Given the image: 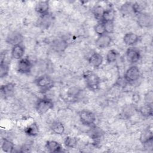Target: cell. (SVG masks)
<instances>
[{
  "mask_svg": "<svg viewBox=\"0 0 153 153\" xmlns=\"http://www.w3.org/2000/svg\"><path fill=\"white\" fill-rule=\"evenodd\" d=\"M83 78L88 89L96 91L99 88L100 79L96 74L92 71H87L83 74Z\"/></svg>",
  "mask_w": 153,
  "mask_h": 153,
  "instance_id": "1",
  "label": "cell"
},
{
  "mask_svg": "<svg viewBox=\"0 0 153 153\" xmlns=\"http://www.w3.org/2000/svg\"><path fill=\"white\" fill-rule=\"evenodd\" d=\"M54 107L53 101L48 97H43L39 99L35 105L36 112L39 115H44L52 109Z\"/></svg>",
  "mask_w": 153,
  "mask_h": 153,
  "instance_id": "2",
  "label": "cell"
},
{
  "mask_svg": "<svg viewBox=\"0 0 153 153\" xmlns=\"http://www.w3.org/2000/svg\"><path fill=\"white\" fill-rule=\"evenodd\" d=\"M36 85L42 91H48L54 85V81L52 78L47 74L38 76L35 80Z\"/></svg>",
  "mask_w": 153,
  "mask_h": 153,
  "instance_id": "3",
  "label": "cell"
},
{
  "mask_svg": "<svg viewBox=\"0 0 153 153\" xmlns=\"http://www.w3.org/2000/svg\"><path fill=\"white\" fill-rule=\"evenodd\" d=\"M140 76L139 69L135 65L131 66L126 71L124 78L128 83H132L137 81Z\"/></svg>",
  "mask_w": 153,
  "mask_h": 153,
  "instance_id": "4",
  "label": "cell"
},
{
  "mask_svg": "<svg viewBox=\"0 0 153 153\" xmlns=\"http://www.w3.org/2000/svg\"><path fill=\"white\" fill-rule=\"evenodd\" d=\"M79 118L81 123L86 126H91L96 121L95 115L90 111L85 109L79 112Z\"/></svg>",
  "mask_w": 153,
  "mask_h": 153,
  "instance_id": "5",
  "label": "cell"
},
{
  "mask_svg": "<svg viewBox=\"0 0 153 153\" xmlns=\"http://www.w3.org/2000/svg\"><path fill=\"white\" fill-rule=\"evenodd\" d=\"M17 71L20 74H29L32 69V64L27 58H22L19 60L17 63Z\"/></svg>",
  "mask_w": 153,
  "mask_h": 153,
  "instance_id": "6",
  "label": "cell"
},
{
  "mask_svg": "<svg viewBox=\"0 0 153 153\" xmlns=\"http://www.w3.org/2000/svg\"><path fill=\"white\" fill-rule=\"evenodd\" d=\"M137 23L140 27H149L152 25V19L149 14L142 12L137 14Z\"/></svg>",
  "mask_w": 153,
  "mask_h": 153,
  "instance_id": "7",
  "label": "cell"
},
{
  "mask_svg": "<svg viewBox=\"0 0 153 153\" xmlns=\"http://www.w3.org/2000/svg\"><path fill=\"white\" fill-rule=\"evenodd\" d=\"M23 41V35L19 32L14 31L10 33L6 38V42L13 46L21 44Z\"/></svg>",
  "mask_w": 153,
  "mask_h": 153,
  "instance_id": "8",
  "label": "cell"
},
{
  "mask_svg": "<svg viewBox=\"0 0 153 153\" xmlns=\"http://www.w3.org/2000/svg\"><path fill=\"white\" fill-rule=\"evenodd\" d=\"M126 56L127 61L131 64H134L140 60V53L137 48L132 47L127 50Z\"/></svg>",
  "mask_w": 153,
  "mask_h": 153,
  "instance_id": "9",
  "label": "cell"
},
{
  "mask_svg": "<svg viewBox=\"0 0 153 153\" xmlns=\"http://www.w3.org/2000/svg\"><path fill=\"white\" fill-rule=\"evenodd\" d=\"M112 41L111 37L109 35V34H104L97 38L95 41L96 46L99 48H105L108 47Z\"/></svg>",
  "mask_w": 153,
  "mask_h": 153,
  "instance_id": "10",
  "label": "cell"
},
{
  "mask_svg": "<svg viewBox=\"0 0 153 153\" xmlns=\"http://www.w3.org/2000/svg\"><path fill=\"white\" fill-rule=\"evenodd\" d=\"M153 140V134L151 129L147 128L143 130L140 136V141L143 145H152Z\"/></svg>",
  "mask_w": 153,
  "mask_h": 153,
  "instance_id": "11",
  "label": "cell"
},
{
  "mask_svg": "<svg viewBox=\"0 0 153 153\" xmlns=\"http://www.w3.org/2000/svg\"><path fill=\"white\" fill-rule=\"evenodd\" d=\"M35 11L41 16L48 14L50 5L48 1H39L35 5Z\"/></svg>",
  "mask_w": 153,
  "mask_h": 153,
  "instance_id": "12",
  "label": "cell"
},
{
  "mask_svg": "<svg viewBox=\"0 0 153 153\" xmlns=\"http://www.w3.org/2000/svg\"><path fill=\"white\" fill-rule=\"evenodd\" d=\"M88 63L90 65L94 68H97L102 65L103 61V58L102 54L99 53L94 52L91 54L89 57Z\"/></svg>",
  "mask_w": 153,
  "mask_h": 153,
  "instance_id": "13",
  "label": "cell"
},
{
  "mask_svg": "<svg viewBox=\"0 0 153 153\" xmlns=\"http://www.w3.org/2000/svg\"><path fill=\"white\" fill-rule=\"evenodd\" d=\"M139 41V36L133 32H128L123 37L124 43L128 46H133Z\"/></svg>",
  "mask_w": 153,
  "mask_h": 153,
  "instance_id": "14",
  "label": "cell"
},
{
  "mask_svg": "<svg viewBox=\"0 0 153 153\" xmlns=\"http://www.w3.org/2000/svg\"><path fill=\"white\" fill-rule=\"evenodd\" d=\"M25 52V47L21 44L16 45L13 46L11 51V57L16 60H20L23 58Z\"/></svg>",
  "mask_w": 153,
  "mask_h": 153,
  "instance_id": "15",
  "label": "cell"
},
{
  "mask_svg": "<svg viewBox=\"0 0 153 153\" xmlns=\"http://www.w3.org/2000/svg\"><path fill=\"white\" fill-rule=\"evenodd\" d=\"M45 149L49 152H62V147L61 145L56 140H48L45 145Z\"/></svg>",
  "mask_w": 153,
  "mask_h": 153,
  "instance_id": "16",
  "label": "cell"
},
{
  "mask_svg": "<svg viewBox=\"0 0 153 153\" xmlns=\"http://www.w3.org/2000/svg\"><path fill=\"white\" fill-rule=\"evenodd\" d=\"M115 17V12L112 8H109L105 10L102 16L100 21L103 22H108L114 21Z\"/></svg>",
  "mask_w": 153,
  "mask_h": 153,
  "instance_id": "17",
  "label": "cell"
},
{
  "mask_svg": "<svg viewBox=\"0 0 153 153\" xmlns=\"http://www.w3.org/2000/svg\"><path fill=\"white\" fill-rule=\"evenodd\" d=\"M50 128L51 130L56 134H62L65 130L64 125L59 121H53L51 124Z\"/></svg>",
  "mask_w": 153,
  "mask_h": 153,
  "instance_id": "18",
  "label": "cell"
},
{
  "mask_svg": "<svg viewBox=\"0 0 153 153\" xmlns=\"http://www.w3.org/2000/svg\"><path fill=\"white\" fill-rule=\"evenodd\" d=\"M14 85L12 83H8L5 85H3L1 87V96L5 97L11 96L14 92Z\"/></svg>",
  "mask_w": 153,
  "mask_h": 153,
  "instance_id": "19",
  "label": "cell"
},
{
  "mask_svg": "<svg viewBox=\"0 0 153 153\" xmlns=\"http://www.w3.org/2000/svg\"><path fill=\"white\" fill-rule=\"evenodd\" d=\"M39 127L36 123H33L27 126L24 132L29 136H36L39 133Z\"/></svg>",
  "mask_w": 153,
  "mask_h": 153,
  "instance_id": "20",
  "label": "cell"
},
{
  "mask_svg": "<svg viewBox=\"0 0 153 153\" xmlns=\"http://www.w3.org/2000/svg\"><path fill=\"white\" fill-rule=\"evenodd\" d=\"M140 114L145 118H149L152 115L153 107L152 104L145 103L139 108Z\"/></svg>",
  "mask_w": 153,
  "mask_h": 153,
  "instance_id": "21",
  "label": "cell"
},
{
  "mask_svg": "<svg viewBox=\"0 0 153 153\" xmlns=\"http://www.w3.org/2000/svg\"><path fill=\"white\" fill-rule=\"evenodd\" d=\"M1 149L4 152L11 153L14 149V145L11 140L7 139H4L1 144Z\"/></svg>",
  "mask_w": 153,
  "mask_h": 153,
  "instance_id": "22",
  "label": "cell"
},
{
  "mask_svg": "<svg viewBox=\"0 0 153 153\" xmlns=\"http://www.w3.org/2000/svg\"><path fill=\"white\" fill-rule=\"evenodd\" d=\"M53 48L57 51H63L68 47V42L63 39L56 40L53 44Z\"/></svg>",
  "mask_w": 153,
  "mask_h": 153,
  "instance_id": "23",
  "label": "cell"
},
{
  "mask_svg": "<svg viewBox=\"0 0 153 153\" xmlns=\"http://www.w3.org/2000/svg\"><path fill=\"white\" fill-rule=\"evenodd\" d=\"M118 52L115 49H112L108 51L106 56V60L108 63H112L117 60L118 57Z\"/></svg>",
  "mask_w": 153,
  "mask_h": 153,
  "instance_id": "24",
  "label": "cell"
},
{
  "mask_svg": "<svg viewBox=\"0 0 153 153\" xmlns=\"http://www.w3.org/2000/svg\"><path fill=\"white\" fill-rule=\"evenodd\" d=\"M64 144L67 148H75L77 144V139L75 137L68 136L65 137L64 140Z\"/></svg>",
  "mask_w": 153,
  "mask_h": 153,
  "instance_id": "25",
  "label": "cell"
},
{
  "mask_svg": "<svg viewBox=\"0 0 153 153\" xmlns=\"http://www.w3.org/2000/svg\"><path fill=\"white\" fill-rule=\"evenodd\" d=\"M9 65L4 60H1L0 64V76L1 78L5 77L9 72Z\"/></svg>",
  "mask_w": 153,
  "mask_h": 153,
  "instance_id": "26",
  "label": "cell"
},
{
  "mask_svg": "<svg viewBox=\"0 0 153 153\" xmlns=\"http://www.w3.org/2000/svg\"><path fill=\"white\" fill-rule=\"evenodd\" d=\"M104 10H105L103 9V8L102 6L96 5V6H94V8H93L92 12H93V14L94 17L96 19L101 20L102 16Z\"/></svg>",
  "mask_w": 153,
  "mask_h": 153,
  "instance_id": "27",
  "label": "cell"
},
{
  "mask_svg": "<svg viewBox=\"0 0 153 153\" xmlns=\"http://www.w3.org/2000/svg\"><path fill=\"white\" fill-rule=\"evenodd\" d=\"M94 29L95 32L99 35H102L104 34H106V30L105 27L104 23L102 21L98 22L94 27Z\"/></svg>",
  "mask_w": 153,
  "mask_h": 153,
  "instance_id": "28",
  "label": "cell"
},
{
  "mask_svg": "<svg viewBox=\"0 0 153 153\" xmlns=\"http://www.w3.org/2000/svg\"><path fill=\"white\" fill-rule=\"evenodd\" d=\"M121 11L124 14H128L131 12H133L132 10V4L130 2H126L123 4L121 8Z\"/></svg>",
  "mask_w": 153,
  "mask_h": 153,
  "instance_id": "29",
  "label": "cell"
},
{
  "mask_svg": "<svg viewBox=\"0 0 153 153\" xmlns=\"http://www.w3.org/2000/svg\"><path fill=\"white\" fill-rule=\"evenodd\" d=\"M144 100L145 103L152 104L153 103V91L152 90L148 91L145 93L144 96Z\"/></svg>",
  "mask_w": 153,
  "mask_h": 153,
  "instance_id": "30",
  "label": "cell"
},
{
  "mask_svg": "<svg viewBox=\"0 0 153 153\" xmlns=\"http://www.w3.org/2000/svg\"><path fill=\"white\" fill-rule=\"evenodd\" d=\"M105 25L106 33L109 34L111 33L114 32V24L113 22H103Z\"/></svg>",
  "mask_w": 153,
  "mask_h": 153,
  "instance_id": "31",
  "label": "cell"
}]
</instances>
